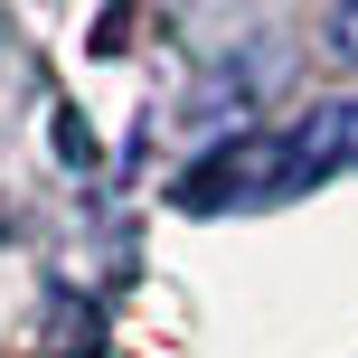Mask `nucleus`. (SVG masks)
I'll return each instance as SVG.
<instances>
[{
  "instance_id": "nucleus-1",
  "label": "nucleus",
  "mask_w": 358,
  "mask_h": 358,
  "mask_svg": "<svg viewBox=\"0 0 358 358\" xmlns=\"http://www.w3.org/2000/svg\"><path fill=\"white\" fill-rule=\"evenodd\" d=\"M311 189V161L292 132H236L217 142L208 161L179 170V208L189 217H217V208H273V198H302Z\"/></svg>"
},
{
  "instance_id": "nucleus-2",
  "label": "nucleus",
  "mask_w": 358,
  "mask_h": 358,
  "mask_svg": "<svg viewBox=\"0 0 358 358\" xmlns=\"http://www.w3.org/2000/svg\"><path fill=\"white\" fill-rule=\"evenodd\" d=\"M292 142H302L311 179H330V170H358V94H340V104H321L311 123H292Z\"/></svg>"
},
{
  "instance_id": "nucleus-3",
  "label": "nucleus",
  "mask_w": 358,
  "mask_h": 358,
  "mask_svg": "<svg viewBox=\"0 0 358 358\" xmlns=\"http://www.w3.org/2000/svg\"><path fill=\"white\" fill-rule=\"evenodd\" d=\"M330 48L358 57V0H340V10H330Z\"/></svg>"
}]
</instances>
